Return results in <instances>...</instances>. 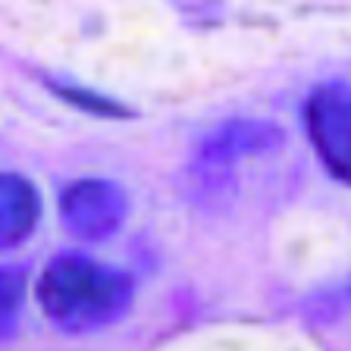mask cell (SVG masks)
Masks as SVG:
<instances>
[{"mask_svg":"<svg viewBox=\"0 0 351 351\" xmlns=\"http://www.w3.org/2000/svg\"><path fill=\"white\" fill-rule=\"evenodd\" d=\"M41 314L60 332H97L129 314L135 279L82 251H63L44 263L35 285Z\"/></svg>","mask_w":351,"mask_h":351,"instance_id":"cell-1","label":"cell"},{"mask_svg":"<svg viewBox=\"0 0 351 351\" xmlns=\"http://www.w3.org/2000/svg\"><path fill=\"white\" fill-rule=\"evenodd\" d=\"M57 213L69 235L97 245L123 229L129 217V195L107 176H82L60 191Z\"/></svg>","mask_w":351,"mask_h":351,"instance_id":"cell-2","label":"cell"},{"mask_svg":"<svg viewBox=\"0 0 351 351\" xmlns=\"http://www.w3.org/2000/svg\"><path fill=\"white\" fill-rule=\"evenodd\" d=\"M304 129L323 169L351 185V85L326 82L304 104Z\"/></svg>","mask_w":351,"mask_h":351,"instance_id":"cell-3","label":"cell"},{"mask_svg":"<svg viewBox=\"0 0 351 351\" xmlns=\"http://www.w3.org/2000/svg\"><path fill=\"white\" fill-rule=\"evenodd\" d=\"M282 141L285 132L276 123H267V119H229V123H219L201 141L197 163L207 173H223V169H232L241 160L273 154Z\"/></svg>","mask_w":351,"mask_h":351,"instance_id":"cell-4","label":"cell"},{"mask_svg":"<svg viewBox=\"0 0 351 351\" xmlns=\"http://www.w3.org/2000/svg\"><path fill=\"white\" fill-rule=\"evenodd\" d=\"M41 191L22 173H0V251L19 248L41 223Z\"/></svg>","mask_w":351,"mask_h":351,"instance_id":"cell-5","label":"cell"},{"mask_svg":"<svg viewBox=\"0 0 351 351\" xmlns=\"http://www.w3.org/2000/svg\"><path fill=\"white\" fill-rule=\"evenodd\" d=\"M51 88L63 97L66 104L85 110V113H91V117H101V119H125V117H132V110L125 107L123 101L107 97V95H101V91H91V88H85V85H75V82H51Z\"/></svg>","mask_w":351,"mask_h":351,"instance_id":"cell-6","label":"cell"},{"mask_svg":"<svg viewBox=\"0 0 351 351\" xmlns=\"http://www.w3.org/2000/svg\"><path fill=\"white\" fill-rule=\"evenodd\" d=\"M25 267L19 263H0V336H7L16 326L25 304Z\"/></svg>","mask_w":351,"mask_h":351,"instance_id":"cell-7","label":"cell"}]
</instances>
